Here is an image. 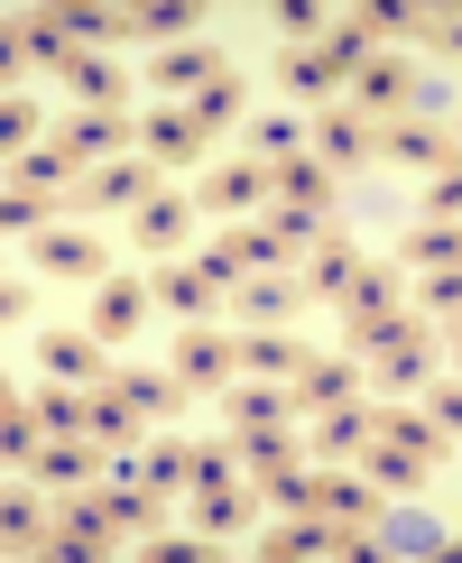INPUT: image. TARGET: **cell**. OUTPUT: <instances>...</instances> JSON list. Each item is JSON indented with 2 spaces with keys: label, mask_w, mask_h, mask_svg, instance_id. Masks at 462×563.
Listing matches in <instances>:
<instances>
[{
  "label": "cell",
  "mask_w": 462,
  "mask_h": 563,
  "mask_svg": "<svg viewBox=\"0 0 462 563\" xmlns=\"http://www.w3.org/2000/svg\"><path fill=\"white\" fill-rule=\"evenodd\" d=\"M435 351H444V323L407 305L398 323H380V333H370V351H361V361L380 369L388 388H426V379H435Z\"/></svg>",
  "instance_id": "cell-1"
},
{
  "label": "cell",
  "mask_w": 462,
  "mask_h": 563,
  "mask_svg": "<svg viewBox=\"0 0 462 563\" xmlns=\"http://www.w3.org/2000/svg\"><path fill=\"white\" fill-rule=\"evenodd\" d=\"M167 361H176V379L195 397H222L231 379H241V323H185V333L167 342Z\"/></svg>",
  "instance_id": "cell-2"
},
{
  "label": "cell",
  "mask_w": 462,
  "mask_h": 563,
  "mask_svg": "<svg viewBox=\"0 0 462 563\" xmlns=\"http://www.w3.org/2000/svg\"><path fill=\"white\" fill-rule=\"evenodd\" d=\"M260 554L268 563H315V554H370V527H342V518H323V508H296V518H277L260 536Z\"/></svg>",
  "instance_id": "cell-3"
},
{
  "label": "cell",
  "mask_w": 462,
  "mask_h": 563,
  "mask_svg": "<svg viewBox=\"0 0 462 563\" xmlns=\"http://www.w3.org/2000/svg\"><path fill=\"white\" fill-rule=\"evenodd\" d=\"M29 268L46 277V287H102V277H111V241H102V231H37V241H29Z\"/></svg>",
  "instance_id": "cell-4"
},
{
  "label": "cell",
  "mask_w": 462,
  "mask_h": 563,
  "mask_svg": "<svg viewBox=\"0 0 462 563\" xmlns=\"http://www.w3.org/2000/svg\"><path fill=\"white\" fill-rule=\"evenodd\" d=\"M37 369L65 388H111L121 379V361H111V342L92 333V323H56V333H37Z\"/></svg>",
  "instance_id": "cell-5"
},
{
  "label": "cell",
  "mask_w": 462,
  "mask_h": 563,
  "mask_svg": "<svg viewBox=\"0 0 462 563\" xmlns=\"http://www.w3.org/2000/svg\"><path fill=\"white\" fill-rule=\"evenodd\" d=\"M195 203H204V213H231V222H268V203H277V167H260V157H222V167H204Z\"/></svg>",
  "instance_id": "cell-6"
},
{
  "label": "cell",
  "mask_w": 462,
  "mask_h": 563,
  "mask_svg": "<svg viewBox=\"0 0 462 563\" xmlns=\"http://www.w3.org/2000/svg\"><path fill=\"white\" fill-rule=\"evenodd\" d=\"M111 545H121V527H111V508H102V481H92V489H65L46 554H56V563H102Z\"/></svg>",
  "instance_id": "cell-7"
},
{
  "label": "cell",
  "mask_w": 462,
  "mask_h": 563,
  "mask_svg": "<svg viewBox=\"0 0 462 563\" xmlns=\"http://www.w3.org/2000/svg\"><path fill=\"white\" fill-rule=\"evenodd\" d=\"M407 314V277H398V260H370L361 277H352V296H342V351H352V361H361V351H370V333H380V323H398Z\"/></svg>",
  "instance_id": "cell-8"
},
{
  "label": "cell",
  "mask_w": 462,
  "mask_h": 563,
  "mask_svg": "<svg viewBox=\"0 0 462 563\" xmlns=\"http://www.w3.org/2000/svg\"><path fill=\"white\" fill-rule=\"evenodd\" d=\"M416 102H426V84H416V65L398 56V46H380V56L352 75V111H361V121H380V130H388V121H407Z\"/></svg>",
  "instance_id": "cell-9"
},
{
  "label": "cell",
  "mask_w": 462,
  "mask_h": 563,
  "mask_svg": "<svg viewBox=\"0 0 462 563\" xmlns=\"http://www.w3.org/2000/svg\"><path fill=\"white\" fill-rule=\"evenodd\" d=\"M148 287H157V305H167L176 323H213L222 305H231V277H222L213 260H157Z\"/></svg>",
  "instance_id": "cell-10"
},
{
  "label": "cell",
  "mask_w": 462,
  "mask_h": 563,
  "mask_svg": "<svg viewBox=\"0 0 462 563\" xmlns=\"http://www.w3.org/2000/svg\"><path fill=\"white\" fill-rule=\"evenodd\" d=\"M204 148H213V139H204V121H195L185 102H148V111H139V157H148L157 176L204 167Z\"/></svg>",
  "instance_id": "cell-11"
},
{
  "label": "cell",
  "mask_w": 462,
  "mask_h": 563,
  "mask_svg": "<svg viewBox=\"0 0 462 563\" xmlns=\"http://www.w3.org/2000/svg\"><path fill=\"white\" fill-rule=\"evenodd\" d=\"M148 314H157V287H148V277H121V268H111L102 277V287H92V333H102L111 351H130L139 333H148Z\"/></svg>",
  "instance_id": "cell-12"
},
{
  "label": "cell",
  "mask_w": 462,
  "mask_h": 563,
  "mask_svg": "<svg viewBox=\"0 0 462 563\" xmlns=\"http://www.w3.org/2000/svg\"><path fill=\"white\" fill-rule=\"evenodd\" d=\"M195 260H213V268L231 277V287H241V277H287V268H296V250L277 241L268 222H231L213 250H195Z\"/></svg>",
  "instance_id": "cell-13"
},
{
  "label": "cell",
  "mask_w": 462,
  "mask_h": 563,
  "mask_svg": "<svg viewBox=\"0 0 462 563\" xmlns=\"http://www.w3.org/2000/svg\"><path fill=\"white\" fill-rule=\"evenodd\" d=\"M56 148L75 157V167H111V157H139V111H75V121L56 130Z\"/></svg>",
  "instance_id": "cell-14"
},
{
  "label": "cell",
  "mask_w": 462,
  "mask_h": 563,
  "mask_svg": "<svg viewBox=\"0 0 462 563\" xmlns=\"http://www.w3.org/2000/svg\"><path fill=\"white\" fill-rule=\"evenodd\" d=\"M29 481L37 489H92V481H111V443H92V434H46L37 443V462H29Z\"/></svg>",
  "instance_id": "cell-15"
},
{
  "label": "cell",
  "mask_w": 462,
  "mask_h": 563,
  "mask_svg": "<svg viewBox=\"0 0 462 563\" xmlns=\"http://www.w3.org/2000/svg\"><path fill=\"white\" fill-rule=\"evenodd\" d=\"M139 75H148L157 102H195V92L213 84V75H231V56H222V46H204V37H185V46H157Z\"/></svg>",
  "instance_id": "cell-16"
},
{
  "label": "cell",
  "mask_w": 462,
  "mask_h": 563,
  "mask_svg": "<svg viewBox=\"0 0 462 563\" xmlns=\"http://www.w3.org/2000/svg\"><path fill=\"white\" fill-rule=\"evenodd\" d=\"M195 195H176V185H157L148 203L130 213V250H148V260H185V241H195Z\"/></svg>",
  "instance_id": "cell-17"
},
{
  "label": "cell",
  "mask_w": 462,
  "mask_h": 563,
  "mask_svg": "<svg viewBox=\"0 0 462 563\" xmlns=\"http://www.w3.org/2000/svg\"><path fill=\"white\" fill-rule=\"evenodd\" d=\"M176 518L195 527L204 545H222V554H231V545H241V527L260 518V489H250V481H222V489H195V499H185Z\"/></svg>",
  "instance_id": "cell-18"
},
{
  "label": "cell",
  "mask_w": 462,
  "mask_h": 563,
  "mask_svg": "<svg viewBox=\"0 0 462 563\" xmlns=\"http://www.w3.org/2000/svg\"><path fill=\"white\" fill-rule=\"evenodd\" d=\"M75 56H84V46L65 37L56 10H10V65H19V75H65Z\"/></svg>",
  "instance_id": "cell-19"
},
{
  "label": "cell",
  "mask_w": 462,
  "mask_h": 563,
  "mask_svg": "<svg viewBox=\"0 0 462 563\" xmlns=\"http://www.w3.org/2000/svg\"><path fill=\"white\" fill-rule=\"evenodd\" d=\"M306 443H315V462H361L370 443H380V407H370V397H342V407L306 416Z\"/></svg>",
  "instance_id": "cell-20"
},
{
  "label": "cell",
  "mask_w": 462,
  "mask_h": 563,
  "mask_svg": "<svg viewBox=\"0 0 462 563\" xmlns=\"http://www.w3.org/2000/svg\"><path fill=\"white\" fill-rule=\"evenodd\" d=\"M277 92H287V102H342V92H352V65L333 56V46H287V56H277Z\"/></svg>",
  "instance_id": "cell-21"
},
{
  "label": "cell",
  "mask_w": 462,
  "mask_h": 563,
  "mask_svg": "<svg viewBox=\"0 0 462 563\" xmlns=\"http://www.w3.org/2000/svg\"><path fill=\"white\" fill-rule=\"evenodd\" d=\"M157 185H167V176H157L148 157H111V167H92V176H84L75 213H139V203H148Z\"/></svg>",
  "instance_id": "cell-22"
},
{
  "label": "cell",
  "mask_w": 462,
  "mask_h": 563,
  "mask_svg": "<svg viewBox=\"0 0 462 563\" xmlns=\"http://www.w3.org/2000/svg\"><path fill=\"white\" fill-rule=\"evenodd\" d=\"M102 508H111V527H121V545H148V536L176 518V499H167V489H148L139 472H111L102 481Z\"/></svg>",
  "instance_id": "cell-23"
},
{
  "label": "cell",
  "mask_w": 462,
  "mask_h": 563,
  "mask_svg": "<svg viewBox=\"0 0 462 563\" xmlns=\"http://www.w3.org/2000/svg\"><path fill=\"white\" fill-rule=\"evenodd\" d=\"M315 157H323V167H370V157H380V121H361V111L352 102H323L315 111Z\"/></svg>",
  "instance_id": "cell-24"
},
{
  "label": "cell",
  "mask_w": 462,
  "mask_h": 563,
  "mask_svg": "<svg viewBox=\"0 0 462 563\" xmlns=\"http://www.w3.org/2000/svg\"><path fill=\"white\" fill-rule=\"evenodd\" d=\"M0 536H10V554H46V536H56V489H37L29 472H10V499H0Z\"/></svg>",
  "instance_id": "cell-25"
},
{
  "label": "cell",
  "mask_w": 462,
  "mask_h": 563,
  "mask_svg": "<svg viewBox=\"0 0 462 563\" xmlns=\"http://www.w3.org/2000/svg\"><path fill=\"white\" fill-rule=\"evenodd\" d=\"M380 157H398V167H453L462 157V139H453V121H426V111H407V121H388L380 130Z\"/></svg>",
  "instance_id": "cell-26"
},
{
  "label": "cell",
  "mask_w": 462,
  "mask_h": 563,
  "mask_svg": "<svg viewBox=\"0 0 462 563\" xmlns=\"http://www.w3.org/2000/svg\"><path fill=\"white\" fill-rule=\"evenodd\" d=\"M10 185H19V195H46V203H65V213H75L84 167L56 148V139H37V148H19V157H10Z\"/></svg>",
  "instance_id": "cell-27"
},
{
  "label": "cell",
  "mask_w": 462,
  "mask_h": 563,
  "mask_svg": "<svg viewBox=\"0 0 462 563\" xmlns=\"http://www.w3.org/2000/svg\"><path fill=\"white\" fill-rule=\"evenodd\" d=\"M306 287H296V268L287 277H241V287H231V314H241V333H260V323H277V333H287V314H306Z\"/></svg>",
  "instance_id": "cell-28"
},
{
  "label": "cell",
  "mask_w": 462,
  "mask_h": 563,
  "mask_svg": "<svg viewBox=\"0 0 462 563\" xmlns=\"http://www.w3.org/2000/svg\"><path fill=\"white\" fill-rule=\"evenodd\" d=\"M361 268H370V260H361V250H352V241L333 231V241H315L306 260H296V287H306L315 305H342V296H352V277H361Z\"/></svg>",
  "instance_id": "cell-29"
},
{
  "label": "cell",
  "mask_w": 462,
  "mask_h": 563,
  "mask_svg": "<svg viewBox=\"0 0 462 563\" xmlns=\"http://www.w3.org/2000/svg\"><path fill=\"white\" fill-rule=\"evenodd\" d=\"M287 397H296V416H323V407H342V397H361L352 351H333V361H315V351H306V369L287 379Z\"/></svg>",
  "instance_id": "cell-30"
},
{
  "label": "cell",
  "mask_w": 462,
  "mask_h": 563,
  "mask_svg": "<svg viewBox=\"0 0 462 563\" xmlns=\"http://www.w3.org/2000/svg\"><path fill=\"white\" fill-rule=\"evenodd\" d=\"M296 416V397H287V379H231L222 388V426L241 434V426H287ZM296 426H306V416H296Z\"/></svg>",
  "instance_id": "cell-31"
},
{
  "label": "cell",
  "mask_w": 462,
  "mask_h": 563,
  "mask_svg": "<svg viewBox=\"0 0 462 563\" xmlns=\"http://www.w3.org/2000/svg\"><path fill=\"white\" fill-rule=\"evenodd\" d=\"M139 481H148V489H167V499L185 508V499H195V443L157 426L148 443H139Z\"/></svg>",
  "instance_id": "cell-32"
},
{
  "label": "cell",
  "mask_w": 462,
  "mask_h": 563,
  "mask_svg": "<svg viewBox=\"0 0 462 563\" xmlns=\"http://www.w3.org/2000/svg\"><path fill=\"white\" fill-rule=\"evenodd\" d=\"M361 472L380 481V499H426V489H435V462H426V453H407V443H388V434L361 453Z\"/></svg>",
  "instance_id": "cell-33"
},
{
  "label": "cell",
  "mask_w": 462,
  "mask_h": 563,
  "mask_svg": "<svg viewBox=\"0 0 462 563\" xmlns=\"http://www.w3.org/2000/svg\"><path fill=\"white\" fill-rule=\"evenodd\" d=\"M315 508H323V518H342V527H370V518H380V481H370V472H342V462H323V481H315Z\"/></svg>",
  "instance_id": "cell-34"
},
{
  "label": "cell",
  "mask_w": 462,
  "mask_h": 563,
  "mask_svg": "<svg viewBox=\"0 0 462 563\" xmlns=\"http://www.w3.org/2000/svg\"><path fill=\"white\" fill-rule=\"evenodd\" d=\"M111 388H130V407L148 416V426H176V416L195 407V388H185L176 369H130V361H121V379H111Z\"/></svg>",
  "instance_id": "cell-35"
},
{
  "label": "cell",
  "mask_w": 462,
  "mask_h": 563,
  "mask_svg": "<svg viewBox=\"0 0 462 563\" xmlns=\"http://www.w3.org/2000/svg\"><path fill=\"white\" fill-rule=\"evenodd\" d=\"M65 37L75 46H92V56H102V46H121V37H139V10H111V0H65Z\"/></svg>",
  "instance_id": "cell-36"
},
{
  "label": "cell",
  "mask_w": 462,
  "mask_h": 563,
  "mask_svg": "<svg viewBox=\"0 0 462 563\" xmlns=\"http://www.w3.org/2000/svg\"><path fill=\"white\" fill-rule=\"evenodd\" d=\"M231 443H241V472H250V481H260V472H277V462H306V453H315L296 416H287V426H241Z\"/></svg>",
  "instance_id": "cell-37"
},
{
  "label": "cell",
  "mask_w": 462,
  "mask_h": 563,
  "mask_svg": "<svg viewBox=\"0 0 462 563\" xmlns=\"http://www.w3.org/2000/svg\"><path fill=\"white\" fill-rule=\"evenodd\" d=\"M65 84H75V102H84V111H130V65L92 56V46L65 65Z\"/></svg>",
  "instance_id": "cell-38"
},
{
  "label": "cell",
  "mask_w": 462,
  "mask_h": 563,
  "mask_svg": "<svg viewBox=\"0 0 462 563\" xmlns=\"http://www.w3.org/2000/svg\"><path fill=\"white\" fill-rule=\"evenodd\" d=\"M185 111H195V121H204V139H231V130L250 121V75H241V65H231V75H213V84H204V92H195V102H185Z\"/></svg>",
  "instance_id": "cell-39"
},
{
  "label": "cell",
  "mask_w": 462,
  "mask_h": 563,
  "mask_svg": "<svg viewBox=\"0 0 462 563\" xmlns=\"http://www.w3.org/2000/svg\"><path fill=\"white\" fill-rule=\"evenodd\" d=\"M306 369V342L277 333V323H260V333H241V379H296Z\"/></svg>",
  "instance_id": "cell-40"
},
{
  "label": "cell",
  "mask_w": 462,
  "mask_h": 563,
  "mask_svg": "<svg viewBox=\"0 0 462 563\" xmlns=\"http://www.w3.org/2000/svg\"><path fill=\"white\" fill-rule=\"evenodd\" d=\"M157 426L130 407V388H92V443H111V453H130V443H148Z\"/></svg>",
  "instance_id": "cell-41"
},
{
  "label": "cell",
  "mask_w": 462,
  "mask_h": 563,
  "mask_svg": "<svg viewBox=\"0 0 462 563\" xmlns=\"http://www.w3.org/2000/svg\"><path fill=\"white\" fill-rule=\"evenodd\" d=\"M380 434H388V443H407V453H426L435 472H444V453H453V434L435 426L426 407H380Z\"/></svg>",
  "instance_id": "cell-42"
},
{
  "label": "cell",
  "mask_w": 462,
  "mask_h": 563,
  "mask_svg": "<svg viewBox=\"0 0 462 563\" xmlns=\"http://www.w3.org/2000/svg\"><path fill=\"white\" fill-rule=\"evenodd\" d=\"M29 407H37V426H46V434H92V388L46 379V388H29Z\"/></svg>",
  "instance_id": "cell-43"
},
{
  "label": "cell",
  "mask_w": 462,
  "mask_h": 563,
  "mask_svg": "<svg viewBox=\"0 0 462 563\" xmlns=\"http://www.w3.org/2000/svg\"><path fill=\"white\" fill-rule=\"evenodd\" d=\"M315 481H323V462L306 453V462H277V472H260L250 489H260V508H287V518H296V508H315Z\"/></svg>",
  "instance_id": "cell-44"
},
{
  "label": "cell",
  "mask_w": 462,
  "mask_h": 563,
  "mask_svg": "<svg viewBox=\"0 0 462 563\" xmlns=\"http://www.w3.org/2000/svg\"><path fill=\"white\" fill-rule=\"evenodd\" d=\"M277 203H306V213H333V167L306 148V157H287L277 167Z\"/></svg>",
  "instance_id": "cell-45"
},
{
  "label": "cell",
  "mask_w": 462,
  "mask_h": 563,
  "mask_svg": "<svg viewBox=\"0 0 462 563\" xmlns=\"http://www.w3.org/2000/svg\"><path fill=\"white\" fill-rule=\"evenodd\" d=\"M398 260L426 277V268H462V222H416L407 241H398Z\"/></svg>",
  "instance_id": "cell-46"
},
{
  "label": "cell",
  "mask_w": 462,
  "mask_h": 563,
  "mask_svg": "<svg viewBox=\"0 0 462 563\" xmlns=\"http://www.w3.org/2000/svg\"><path fill=\"white\" fill-rule=\"evenodd\" d=\"M241 157H260V167H287V157H306V130L287 121V111H268V121L241 130Z\"/></svg>",
  "instance_id": "cell-47"
},
{
  "label": "cell",
  "mask_w": 462,
  "mask_h": 563,
  "mask_svg": "<svg viewBox=\"0 0 462 563\" xmlns=\"http://www.w3.org/2000/svg\"><path fill=\"white\" fill-rule=\"evenodd\" d=\"M37 443H46V426H37V407L10 388V407H0V453H10V472H29L37 462Z\"/></svg>",
  "instance_id": "cell-48"
},
{
  "label": "cell",
  "mask_w": 462,
  "mask_h": 563,
  "mask_svg": "<svg viewBox=\"0 0 462 563\" xmlns=\"http://www.w3.org/2000/svg\"><path fill=\"white\" fill-rule=\"evenodd\" d=\"M268 231L296 250V260H306V250H315V241H333L342 222H333V213H306V203H268Z\"/></svg>",
  "instance_id": "cell-49"
},
{
  "label": "cell",
  "mask_w": 462,
  "mask_h": 563,
  "mask_svg": "<svg viewBox=\"0 0 462 563\" xmlns=\"http://www.w3.org/2000/svg\"><path fill=\"white\" fill-rule=\"evenodd\" d=\"M195 29H204L195 0H148V10H139V37H148V46H185Z\"/></svg>",
  "instance_id": "cell-50"
},
{
  "label": "cell",
  "mask_w": 462,
  "mask_h": 563,
  "mask_svg": "<svg viewBox=\"0 0 462 563\" xmlns=\"http://www.w3.org/2000/svg\"><path fill=\"white\" fill-rule=\"evenodd\" d=\"M56 213H65V203H46V195H19V185L0 195V222H10L19 241H37V231H56Z\"/></svg>",
  "instance_id": "cell-51"
},
{
  "label": "cell",
  "mask_w": 462,
  "mask_h": 563,
  "mask_svg": "<svg viewBox=\"0 0 462 563\" xmlns=\"http://www.w3.org/2000/svg\"><path fill=\"white\" fill-rule=\"evenodd\" d=\"M0 139H10V157H19V148H37V139H46V111H37V102H29L19 84H10V102H0Z\"/></svg>",
  "instance_id": "cell-52"
},
{
  "label": "cell",
  "mask_w": 462,
  "mask_h": 563,
  "mask_svg": "<svg viewBox=\"0 0 462 563\" xmlns=\"http://www.w3.org/2000/svg\"><path fill=\"white\" fill-rule=\"evenodd\" d=\"M416 314L453 323V314H462V268H426V277H416Z\"/></svg>",
  "instance_id": "cell-53"
},
{
  "label": "cell",
  "mask_w": 462,
  "mask_h": 563,
  "mask_svg": "<svg viewBox=\"0 0 462 563\" xmlns=\"http://www.w3.org/2000/svg\"><path fill=\"white\" fill-rule=\"evenodd\" d=\"M416 213H426V222H462V157H453V167H435V176H426V195H416Z\"/></svg>",
  "instance_id": "cell-54"
},
{
  "label": "cell",
  "mask_w": 462,
  "mask_h": 563,
  "mask_svg": "<svg viewBox=\"0 0 462 563\" xmlns=\"http://www.w3.org/2000/svg\"><path fill=\"white\" fill-rule=\"evenodd\" d=\"M222 481H250L241 443H195V489H222Z\"/></svg>",
  "instance_id": "cell-55"
},
{
  "label": "cell",
  "mask_w": 462,
  "mask_h": 563,
  "mask_svg": "<svg viewBox=\"0 0 462 563\" xmlns=\"http://www.w3.org/2000/svg\"><path fill=\"white\" fill-rule=\"evenodd\" d=\"M416 46H435V56H462V10H426Z\"/></svg>",
  "instance_id": "cell-56"
},
{
  "label": "cell",
  "mask_w": 462,
  "mask_h": 563,
  "mask_svg": "<svg viewBox=\"0 0 462 563\" xmlns=\"http://www.w3.org/2000/svg\"><path fill=\"white\" fill-rule=\"evenodd\" d=\"M426 416L444 434H462V379H426Z\"/></svg>",
  "instance_id": "cell-57"
},
{
  "label": "cell",
  "mask_w": 462,
  "mask_h": 563,
  "mask_svg": "<svg viewBox=\"0 0 462 563\" xmlns=\"http://www.w3.org/2000/svg\"><path fill=\"white\" fill-rule=\"evenodd\" d=\"M29 314H37V287H0V323H10V333H19Z\"/></svg>",
  "instance_id": "cell-58"
},
{
  "label": "cell",
  "mask_w": 462,
  "mask_h": 563,
  "mask_svg": "<svg viewBox=\"0 0 462 563\" xmlns=\"http://www.w3.org/2000/svg\"><path fill=\"white\" fill-rule=\"evenodd\" d=\"M453 139H462V121H453Z\"/></svg>",
  "instance_id": "cell-59"
}]
</instances>
